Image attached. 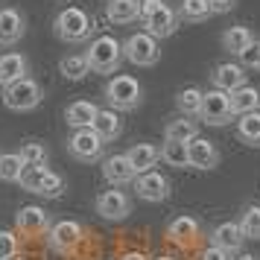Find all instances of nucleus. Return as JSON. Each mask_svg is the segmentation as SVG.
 <instances>
[{
	"instance_id": "f257e3e1",
	"label": "nucleus",
	"mask_w": 260,
	"mask_h": 260,
	"mask_svg": "<svg viewBox=\"0 0 260 260\" xmlns=\"http://www.w3.org/2000/svg\"><path fill=\"white\" fill-rule=\"evenodd\" d=\"M53 32H56L64 44H82V41H88L91 32H94V18H88V12L79 9V6H68V9H61V12L56 15Z\"/></svg>"
},
{
	"instance_id": "f03ea898",
	"label": "nucleus",
	"mask_w": 260,
	"mask_h": 260,
	"mask_svg": "<svg viewBox=\"0 0 260 260\" xmlns=\"http://www.w3.org/2000/svg\"><path fill=\"white\" fill-rule=\"evenodd\" d=\"M103 94H106V103L108 108H114V111H132V108L141 106L143 100V88L141 82L129 76V73H117V76H111L103 88Z\"/></svg>"
},
{
	"instance_id": "7ed1b4c3",
	"label": "nucleus",
	"mask_w": 260,
	"mask_h": 260,
	"mask_svg": "<svg viewBox=\"0 0 260 260\" xmlns=\"http://www.w3.org/2000/svg\"><path fill=\"white\" fill-rule=\"evenodd\" d=\"M178 18L181 15L167 6L164 0H143V9H141V24L146 26V32L155 38H170L178 29Z\"/></svg>"
},
{
	"instance_id": "20e7f679",
	"label": "nucleus",
	"mask_w": 260,
	"mask_h": 260,
	"mask_svg": "<svg viewBox=\"0 0 260 260\" xmlns=\"http://www.w3.org/2000/svg\"><path fill=\"white\" fill-rule=\"evenodd\" d=\"M88 61H91V71L94 73H117L123 56V44L114 36H96L88 44Z\"/></svg>"
},
{
	"instance_id": "39448f33",
	"label": "nucleus",
	"mask_w": 260,
	"mask_h": 260,
	"mask_svg": "<svg viewBox=\"0 0 260 260\" xmlns=\"http://www.w3.org/2000/svg\"><path fill=\"white\" fill-rule=\"evenodd\" d=\"M41 96H44L41 94V85L36 79L24 76V79H18V82L3 88V106L9 111H32V108H38Z\"/></svg>"
},
{
	"instance_id": "423d86ee",
	"label": "nucleus",
	"mask_w": 260,
	"mask_h": 260,
	"mask_svg": "<svg viewBox=\"0 0 260 260\" xmlns=\"http://www.w3.org/2000/svg\"><path fill=\"white\" fill-rule=\"evenodd\" d=\"M123 56L126 61L138 64V68H152L155 61L161 59V50H158V38L149 36L146 29L143 32H135L123 41Z\"/></svg>"
},
{
	"instance_id": "0eeeda50",
	"label": "nucleus",
	"mask_w": 260,
	"mask_h": 260,
	"mask_svg": "<svg viewBox=\"0 0 260 260\" xmlns=\"http://www.w3.org/2000/svg\"><path fill=\"white\" fill-rule=\"evenodd\" d=\"M103 149H106V141L94 129H73V135L68 138V152L76 161H82V164L100 161L103 158Z\"/></svg>"
},
{
	"instance_id": "6e6552de",
	"label": "nucleus",
	"mask_w": 260,
	"mask_h": 260,
	"mask_svg": "<svg viewBox=\"0 0 260 260\" xmlns=\"http://www.w3.org/2000/svg\"><path fill=\"white\" fill-rule=\"evenodd\" d=\"M234 117V108H231V94H225L219 88H211L205 91V100H202V114L199 120L208 123V126H225Z\"/></svg>"
},
{
	"instance_id": "1a4fd4ad",
	"label": "nucleus",
	"mask_w": 260,
	"mask_h": 260,
	"mask_svg": "<svg viewBox=\"0 0 260 260\" xmlns=\"http://www.w3.org/2000/svg\"><path fill=\"white\" fill-rule=\"evenodd\" d=\"M85 237V228L73 219H61V222H53V228L47 231V246L59 254H71L79 248Z\"/></svg>"
},
{
	"instance_id": "9d476101",
	"label": "nucleus",
	"mask_w": 260,
	"mask_h": 260,
	"mask_svg": "<svg viewBox=\"0 0 260 260\" xmlns=\"http://www.w3.org/2000/svg\"><path fill=\"white\" fill-rule=\"evenodd\" d=\"M96 213L108 219V222H120V219H126L132 213V196L129 193H123V190L111 187V190H103L94 202Z\"/></svg>"
},
{
	"instance_id": "9b49d317",
	"label": "nucleus",
	"mask_w": 260,
	"mask_h": 260,
	"mask_svg": "<svg viewBox=\"0 0 260 260\" xmlns=\"http://www.w3.org/2000/svg\"><path fill=\"white\" fill-rule=\"evenodd\" d=\"M15 228L21 234H29V237H38V234H47L53 222H50V213L38 205H24L21 211L15 213Z\"/></svg>"
},
{
	"instance_id": "f8f14e48",
	"label": "nucleus",
	"mask_w": 260,
	"mask_h": 260,
	"mask_svg": "<svg viewBox=\"0 0 260 260\" xmlns=\"http://www.w3.org/2000/svg\"><path fill=\"white\" fill-rule=\"evenodd\" d=\"M26 32V21L24 15L18 12L15 6H0V47H12L18 44Z\"/></svg>"
},
{
	"instance_id": "ddd939ff",
	"label": "nucleus",
	"mask_w": 260,
	"mask_h": 260,
	"mask_svg": "<svg viewBox=\"0 0 260 260\" xmlns=\"http://www.w3.org/2000/svg\"><path fill=\"white\" fill-rule=\"evenodd\" d=\"M103 176H106V181L111 187H123V184H132L138 178V173H135L132 161L126 158V152H123V155H108V158H103Z\"/></svg>"
},
{
	"instance_id": "4468645a",
	"label": "nucleus",
	"mask_w": 260,
	"mask_h": 260,
	"mask_svg": "<svg viewBox=\"0 0 260 260\" xmlns=\"http://www.w3.org/2000/svg\"><path fill=\"white\" fill-rule=\"evenodd\" d=\"M135 193H138V199H143V202H164L167 196H170V181H167L161 173L149 170V173H141V176H138Z\"/></svg>"
},
{
	"instance_id": "2eb2a0df",
	"label": "nucleus",
	"mask_w": 260,
	"mask_h": 260,
	"mask_svg": "<svg viewBox=\"0 0 260 260\" xmlns=\"http://www.w3.org/2000/svg\"><path fill=\"white\" fill-rule=\"evenodd\" d=\"M211 82H213V88H219L225 94H234L237 88L246 85V68L243 64H234V61H222V64L213 68Z\"/></svg>"
},
{
	"instance_id": "dca6fc26",
	"label": "nucleus",
	"mask_w": 260,
	"mask_h": 260,
	"mask_svg": "<svg viewBox=\"0 0 260 260\" xmlns=\"http://www.w3.org/2000/svg\"><path fill=\"white\" fill-rule=\"evenodd\" d=\"M199 231H202L199 219L190 216V213H181V216H176L173 222L167 225V240L176 243V246H193Z\"/></svg>"
},
{
	"instance_id": "f3484780",
	"label": "nucleus",
	"mask_w": 260,
	"mask_h": 260,
	"mask_svg": "<svg viewBox=\"0 0 260 260\" xmlns=\"http://www.w3.org/2000/svg\"><path fill=\"white\" fill-rule=\"evenodd\" d=\"M187 152H190V167L193 170H213L219 164V149L208 138H202V135L196 141L187 143Z\"/></svg>"
},
{
	"instance_id": "a211bd4d",
	"label": "nucleus",
	"mask_w": 260,
	"mask_h": 260,
	"mask_svg": "<svg viewBox=\"0 0 260 260\" xmlns=\"http://www.w3.org/2000/svg\"><path fill=\"white\" fill-rule=\"evenodd\" d=\"M246 243V234H243V225L240 222H219L211 231V246H219L225 251H240Z\"/></svg>"
},
{
	"instance_id": "6ab92c4d",
	"label": "nucleus",
	"mask_w": 260,
	"mask_h": 260,
	"mask_svg": "<svg viewBox=\"0 0 260 260\" xmlns=\"http://www.w3.org/2000/svg\"><path fill=\"white\" fill-rule=\"evenodd\" d=\"M26 73H29V61H26L24 53H3L0 56V85L3 88L24 79Z\"/></svg>"
},
{
	"instance_id": "aec40b11",
	"label": "nucleus",
	"mask_w": 260,
	"mask_h": 260,
	"mask_svg": "<svg viewBox=\"0 0 260 260\" xmlns=\"http://www.w3.org/2000/svg\"><path fill=\"white\" fill-rule=\"evenodd\" d=\"M96 114H100V108H96L91 100H76V103L68 106L64 120H68V126H71V129H91V126H94V120H96Z\"/></svg>"
},
{
	"instance_id": "412c9836",
	"label": "nucleus",
	"mask_w": 260,
	"mask_h": 260,
	"mask_svg": "<svg viewBox=\"0 0 260 260\" xmlns=\"http://www.w3.org/2000/svg\"><path fill=\"white\" fill-rule=\"evenodd\" d=\"M141 9L143 0H108L106 18L111 24H132V21H141Z\"/></svg>"
},
{
	"instance_id": "4be33fe9",
	"label": "nucleus",
	"mask_w": 260,
	"mask_h": 260,
	"mask_svg": "<svg viewBox=\"0 0 260 260\" xmlns=\"http://www.w3.org/2000/svg\"><path fill=\"white\" fill-rule=\"evenodd\" d=\"M126 158L132 161L135 167V173L141 176V173H149L155 164H158V158H161V149L155 146V143H132Z\"/></svg>"
},
{
	"instance_id": "5701e85b",
	"label": "nucleus",
	"mask_w": 260,
	"mask_h": 260,
	"mask_svg": "<svg viewBox=\"0 0 260 260\" xmlns=\"http://www.w3.org/2000/svg\"><path fill=\"white\" fill-rule=\"evenodd\" d=\"M91 129L103 138V141H117L120 132H123V120H120V114L114 111V108H100V114H96L94 126Z\"/></svg>"
},
{
	"instance_id": "b1692460",
	"label": "nucleus",
	"mask_w": 260,
	"mask_h": 260,
	"mask_svg": "<svg viewBox=\"0 0 260 260\" xmlns=\"http://www.w3.org/2000/svg\"><path fill=\"white\" fill-rule=\"evenodd\" d=\"M219 41H222V50H225V53L240 56L243 50H248L251 44H254V32H251L248 26H228Z\"/></svg>"
},
{
	"instance_id": "393cba45",
	"label": "nucleus",
	"mask_w": 260,
	"mask_h": 260,
	"mask_svg": "<svg viewBox=\"0 0 260 260\" xmlns=\"http://www.w3.org/2000/svg\"><path fill=\"white\" fill-rule=\"evenodd\" d=\"M164 138L167 141H181V143L196 141V138H199V123L193 117H184V114H181V117H173L167 123Z\"/></svg>"
},
{
	"instance_id": "a878e982",
	"label": "nucleus",
	"mask_w": 260,
	"mask_h": 260,
	"mask_svg": "<svg viewBox=\"0 0 260 260\" xmlns=\"http://www.w3.org/2000/svg\"><path fill=\"white\" fill-rule=\"evenodd\" d=\"M231 108H234V114H248V111H260V91L254 85H243V88H237L234 94H231Z\"/></svg>"
},
{
	"instance_id": "bb28decb",
	"label": "nucleus",
	"mask_w": 260,
	"mask_h": 260,
	"mask_svg": "<svg viewBox=\"0 0 260 260\" xmlns=\"http://www.w3.org/2000/svg\"><path fill=\"white\" fill-rule=\"evenodd\" d=\"M237 138L246 146H260V111L240 114V120H237Z\"/></svg>"
},
{
	"instance_id": "cd10ccee",
	"label": "nucleus",
	"mask_w": 260,
	"mask_h": 260,
	"mask_svg": "<svg viewBox=\"0 0 260 260\" xmlns=\"http://www.w3.org/2000/svg\"><path fill=\"white\" fill-rule=\"evenodd\" d=\"M202 100H205V91L196 88V85H190V88H184V91H178L176 108L184 114V117H199L202 114Z\"/></svg>"
},
{
	"instance_id": "c85d7f7f",
	"label": "nucleus",
	"mask_w": 260,
	"mask_h": 260,
	"mask_svg": "<svg viewBox=\"0 0 260 260\" xmlns=\"http://www.w3.org/2000/svg\"><path fill=\"white\" fill-rule=\"evenodd\" d=\"M161 161H164L167 167H176V170H184V167H190L187 143H181V141H167V138H164V146H161Z\"/></svg>"
},
{
	"instance_id": "c756f323",
	"label": "nucleus",
	"mask_w": 260,
	"mask_h": 260,
	"mask_svg": "<svg viewBox=\"0 0 260 260\" xmlns=\"http://www.w3.org/2000/svg\"><path fill=\"white\" fill-rule=\"evenodd\" d=\"M59 71L64 79H71V82H79V79H85L88 73H91V61H88V56H64V59L59 61Z\"/></svg>"
},
{
	"instance_id": "7c9ffc66",
	"label": "nucleus",
	"mask_w": 260,
	"mask_h": 260,
	"mask_svg": "<svg viewBox=\"0 0 260 260\" xmlns=\"http://www.w3.org/2000/svg\"><path fill=\"white\" fill-rule=\"evenodd\" d=\"M24 158H21V152H3L0 155V178L3 181H21V176H24Z\"/></svg>"
},
{
	"instance_id": "2f4dec72",
	"label": "nucleus",
	"mask_w": 260,
	"mask_h": 260,
	"mask_svg": "<svg viewBox=\"0 0 260 260\" xmlns=\"http://www.w3.org/2000/svg\"><path fill=\"white\" fill-rule=\"evenodd\" d=\"M178 15H181L184 21H190V24H202V21H208L213 15L211 0H184L181 9H178Z\"/></svg>"
},
{
	"instance_id": "473e14b6",
	"label": "nucleus",
	"mask_w": 260,
	"mask_h": 260,
	"mask_svg": "<svg viewBox=\"0 0 260 260\" xmlns=\"http://www.w3.org/2000/svg\"><path fill=\"white\" fill-rule=\"evenodd\" d=\"M240 225H243L246 240H260V205H248L240 216Z\"/></svg>"
},
{
	"instance_id": "72a5a7b5",
	"label": "nucleus",
	"mask_w": 260,
	"mask_h": 260,
	"mask_svg": "<svg viewBox=\"0 0 260 260\" xmlns=\"http://www.w3.org/2000/svg\"><path fill=\"white\" fill-rule=\"evenodd\" d=\"M21 158H24L26 167H44L47 164V149H44V143H38V141H26L21 146Z\"/></svg>"
},
{
	"instance_id": "f704fd0d",
	"label": "nucleus",
	"mask_w": 260,
	"mask_h": 260,
	"mask_svg": "<svg viewBox=\"0 0 260 260\" xmlns=\"http://www.w3.org/2000/svg\"><path fill=\"white\" fill-rule=\"evenodd\" d=\"M47 164L44 167H26L24 176H21V187L29 190V193H38L41 190V184H44V178H47Z\"/></svg>"
},
{
	"instance_id": "c9c22d12",
	"label": "nucleus",
	"mask_w": 260,
	"mask_h": 260,
	"mask_svg": "<svg viewBox=\"0 0 260 260\" xmlns=\"http://www.w3.org/2000/svg\"><path fill=\"white\" fill-rule=\"evenodd\" d=\"M61 193H64V178L50 170L47 178H44V184H41V190H38V196H44V199H59Z\"/></svg>"
},
{
	"instance_id": "e433bc0d",
	"label": "nucleus",
	"mask_w": 260,
	"mask_h": 260,
	"mask_svg": "<svg viewBox=\"0 0 260 260\" xmlns=\"http://www.w3.org/2000/svg\"><path fill=\"white\" fill-rule=\"evenodd\" d=\"M18 248H21V243H18L15 231H0V260L18 257Z\"/></svg>"
},
{
	"instance_id": "4c0bfd02",
	"label": "nucleus",
	"mask_w": 260,
	"mask_h": 260,
	"mask_svg": "<svg viewBox=\"0 0 260 260\" xmlns=\"http://www.w3.org/2000/svg\"><path fill=\"white\" fill-rule=\"evenodd\" d=\"M257 61H260V41H254L248 50L240 53V64L243 68H257Z\"/></svg>"
},
{
	"instance_id": "58836bf2",
	"label": "nucleus",
	"mask_w": 260,
	"mask_h": 260,
	"mask_svg": "<svg viewBox=\"0 0 260 260\" xmlns=\"http://www.w3.org/2000/svg\"><path fill=\"white\" fill-rule=\"evenodd\" d=\"M199 260H234V257H231V251H225V248H219V246H208L202 251Z\"/></svg>"
},
{
	"instance_id": "ea45409f",
	"label": "nucleus",
	"mask_w": 260,
	"mask_h": 260,
	"mask_svg": "<svg viewBox=\"0 0 260 260\" xmlns=\"http://www.w3.org/2000/svg\"><path fill=\"white\" fill-rule=\"evenodd\" d=\"M237 3L234 0H211V9H213V15H225V12H231Z\"/></svg>"
},
{
	"instance_id": "a19ab883",
	"label": "nucleus",
	"mask_w": 260,
	"mask_h": 260,
	"mask_svg": "<svg viewBox=\"0 0 260 260\" xmlns=\"http://www.w3.org/2000/svg\"><path fill=\"white\" fill-rule=\"evenodd\" d=\"M120 260H149V257H146V254H141V251H126Z\"/></svg>"
},
{
	"instance_id": "79ce46f5",
	"label": "nucleus",
	"mask_w": 260,
	"mask_h": 260,
	"mask_svg": "<svg viewBox=\"0 0 260 260\" xmlns=\"http://www.w3.org/2000/svg\"><path fill=\"white\" fill-rule=\"evenodd\" d=\"M234 260H257L254 254H240V257H234Z\"/></svg>"
},
{
	"instance_id": "37998d69",
	"label": "nucleus",
	"mask_w": 260,
	"mask_h": 260,
	"mask_svg": "<svg viewBox=\"0 0 260 260\" xmlns=\"http://www.w3.org/2000/svg\"><path fill=\"white\" fill-rule=\"evenodd\" d=\"M155 260H176V257H170V254H161V257H155Z\"/></svg>"
},
{
	"instance_id": "c03bdc74",
	"label": "nucleus",
	"mask_w": 260,
	"mask_h": 260,
	"mask_svg": "<svg viewBox=\"0 0 260 260\" xmlns=\"http://www.w3.org/2000/svg\"><path fill=\"white\" fill-rule=\"evenodd\" d=\"M12 260H24V257H12Z\"/></svg>"
},
{
	"instance_id": "a18cd8bd",
	"label": "nucleus",
	"mask_w": 260,
	"mask_h": 260,
	"mask_svg": "<svg viewBox=\"0 0 260 260\" xmlns=\"http://www.w3.org/2000/svg\"><path fill=\"white\" fill-rule=\"evenodd\" d=\"M257 71H260V61H257Z\"/></svg>"
}]
</instances>
